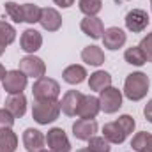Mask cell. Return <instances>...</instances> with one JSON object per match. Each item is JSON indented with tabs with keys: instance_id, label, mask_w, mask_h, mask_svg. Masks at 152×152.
I'll return each mask as SVG.
<instances>
[{
	"instance_id": "cell-30",
	"label": "cell",
	"mask_w": 152,
	"mask_h": 152,
	"mask_svg": "<svg viewBox=\"0 0 152 152\" xmlns=\"http://www.w3.org/2000/svg\"><path fill=\"white\" fill-rule=\"evenodd\" d=\"M151 133H147V131H142V133H136L134 136H133V140H131V147H133V151L140 152L145 145H147V142L151 140Z\"/></svg>"
},
{
	"instance_id": "cell-29",
	"label": "cell",
	"mask_w": 152,
	"mask_h": 152,
	"mask_svg": "<svg viewBox=\"0 0 152 152\" xmlns=\"http://www.w3.org/2000/svg\"><path fill=\"white\" fill-rule=\"evenodd\" d=\"M115 122H117V126H118L126 134H131V133L134 131V127H136V122H134V118H133L131 115H120Z\"/></svg>"
},
{
	"instance_id": "cell-13",
	"label": "cell",
	"mask_w": 152,
	"mask_h": 152,
	"mask_svg": "<svg viewBox=\"0 0 152 152\" xmlns=\"http://www.w3.org/2000/svg\"><path fill=\"white\" fill-rule=\"evenodd\" d=\"M44 143H46V138L42 136L41 131L34 129V127L25 129V133H23V145H25L27 152H41L44 149Z\"/></svg>"
},
{
	"instance_id": "cell-35",
	"label": "cell",
	"mask_w": 152,
	"mask_h": 152,
	"mask_svg": "<svg viewBox=\"0 0 152 152\" xmlns=\"http://www.w3.org/2000/svg\"><path fill=\"white\" fill-rule=\"evenodd\" d=\"M140 152H152V136H151V140L147 142V145H145V147H143Z\"/></svg>"
},
{
	"instance_id": "cell-18",
	"label": "cell",
	"mask_w": 152,
	"mask_h": 152,
	"mask_svg": "<svg viewBox=\"0 0 152 152\" xmlns=\"http://www.w3.org/2000/svg\"><path fill=\"white\" fill-rule=\"evenodd\" d=\"M81 60L88 66H94V67H99L101 64H104V53L99 46H85L83 51H81Z\"/></svg>"
},
{
	"instance_id": "cell-31",
	"label": "cell",
	"mask_w": 152,
	"mask_h": 152,
	"mask_svg": "<svg viewBox=\"0 0 152 152\" xmlns=\"http://www.w3.org/2000/svg\"><path fill=\"white\" fill-rule=\"evenodd\" d=\"M140 50L143 51V55H145V58H147V62H152V32L151 34H147L145 37L140 41Z\"/></svg>"
},
{
	"instance_id": "cell-39",
	"label": "cell",
	"mask_w": 152,
	"mask_h": 152,
	"mask_svg": "<svg viewBox=\"0 0 152 152\" xmlns=\"http://www.w3.org/2000/svg\"><path fill=\"white\" fill-rule=\"evenodd\" d=\"M151 7H152V0H151Z\"/></svg>"
},
{
	"instance_id": "cell-36",
	"label": "cell",
	"mask_w": 152,
	"mask_h": 152,
	"mask_svg": "<svg viewBox=\"0 0 152 152\" xmlns=\"http://www.w3.org/2000/svg\"><path fill=\"white\" fill-rule=\"evenodd\" d=\"M5 75H7V73H5V69H4V66L0 64V81L4 80V76H5Z\"/></svg>"
},
{
	"instance_id": "cell-27",
	"label": "cell",
	"mask_w": 152,
	"mask_h": 152,
	"mask_svg": "<svg viewBox=\"0 0 152 152\" xmlns=\"http://www.w3.org/2000/svg\"><path fill=\"white\" fill-rule=\"evenodd\" d=\"M90 152H110L112 147H110V142L104 138V136H92L88 140V147H87Z\"/></svg>"
},
{
	"instance_id": "cell-9",
	"label": "cell",
	"mask_w": 152,
	"mask_h": 152,
	"mask_svg": "<svg viewBox=\"0 0 152 152\" xmlns=\"http://www.w3.org/2000/svg\"><path fill=\"white\" fill-rule=\"evenodd\" d=\"M97 133V122L94 118H78L73 124V134L78 140L88 142Z\"/></svg>"
},
{
	"instance_id": "cell-2",
	"label": "cell",
	"mask_w": 152,
	"mask_h": 152,
	"mask_svg": "<svg viewBox=\"0 0 152 152\" xmlns=\"http://www.w3.org/2000/svg\"><path fill=\"white\" fill-rule=\"evenodd\" d=\"M149 87H151V80L145 73H131L126 78V83H124V96L129 99V101H140L147 96L149 92Z\"/></svg>"
},
{
	"instance_id": "cell-17",
	"label": "cell",
	"mask_w": 152,
	"mask_h": 152,
	"mask_svg": "<svg viewBox=\"0 0 152 152\" xmlns=\"http://www.w3.org/2000/svg\"><path fill=\"white\" fill-rule=\"evenodd\" d=\"M83 94L78 92V90H69L64 94L62 101H60V110L67 117H75L76 112H78V106H80V101H81Z\"/></svg>"
},
{
	"instance_id": "cell-24",
	"label": "cell",
	"mask_w": 152,
	"mask_h": 152,
	"mask_svg": "<svg viewBox=\"0 0 152 152\" xmlns=\"http://www.w3.org/2000/svg\"><path fill=\"white\" fill-rule=\"evenodd\" d=\"M124 58H126L127 64H131V66H138V67L143 66V64L147 62V58H145L143 51L140 50V46H131V48H127L126 53H124Z\"/></svg>"
},
{
	"instance_id": "cell-38",
	"label": "cell",
	"mask_w": 152,
	"mask_h": 152,
	"mask_svg": "<svg viewBox=\"0 0 152 152\" xmlns=\"http://www.w3.org/2000/svg\"><path fill=\"white\" fill-rule=\"evenodd\" d=\"M41 152H51V151H50V149H48V151H46V149H42V151H41Z\"/></svg>"
},
{
	"instance_id": "cell-12",
	"label": "cell",
	"mask_w": 152,
	"mask_h": 152,
	"mask_svg": "<svg viewBox=\"0 0 152 152\" xmlns=\"http://www.w3.org/2000/svg\"><path fill=\"white\" fill-rule=\"evenodd\" d=\"M99 112H101L99 99L94 97V96H83L81 101H80V106H78L76 115L80 118H96Z\"/></svg>"
},
{
	"instance_id": "cell-15",
	"label": "cell",
	"mask_w": 152,
	"mask_h": 152,
	"mask_svg": "<svg viewBox=\"0 0 152 152\" xmlns=\"http://www.w3.org/2000/svg\"><path fill=\"white\" fill-rule=\"evenodd\" d=\"M80 28L85 36H88L92 39H99L104 34V25L97 16H85L80 23Z\"/></svg>"
},
{
	"instance_id": "cell-34",
	"label": "cell",
	"mask_w": 152,
	"mask_h": 152,
	"mask_svg": "<svg viewBox=\"0 0 152 152\" xmlns=\"http://www.w3.org/2000/svg\"><path fill=\"white\" fill-rule=\"evenodd\" d=\"M58 7H62V9H67V7H71L73 4H75V0H53Z\"/></svg>"
},
{
	"instance_id": "cell-21",
	"label": "cell",
	"mask_w": 152,
	"mask_h": 152,
	"mask_svg": "<svg viewBox=\"0 0 152 152\" xmlns=\"http://www.w3.org/2000/svg\"><path fill=\"white\" fill-rule=\"evenodd\" d=\"M62 78H64V81L69 83V85H80L81 81H85L87 71H85L83 66H76V64H73V66H69V67L64 69Z\"/></svg>"
},
{
	"instance_id": "cell-4",
	"label": "cell",
	"mask_w": 152,
	"mask_h": 152,
	"mask_svg": "<svg viewBox=\"0 0 152 152\" xmlns=\"http://www.w3.org/2000/svg\"><path fill=\"white\" fill-rule=\"evenodd\" d=\"M99 104L104 113H115L122 106V92L115 87H108L99 92Z\"/></svg>"
},
{
	"instance_id": "cell-8",
	"label": "cell",
	"mask_w": 152,
	"mask_h": 152,
	"mask_svg": "<svg viewBox=\"0 0 152 152\" xmlns=\"http://www.w3.org/2000/svg\"><path fill=\"white\" fill-rule=\"evenodd\" d=\"M20 71L25 73L28 78H41L46 73V66L39 57L27 55V57H23L20 60Z\"/></svg>"
},
{
	"instance_id": "cell-16",
	"label": "cell",
	"mask_w": 152,
	"mask_h": 152,
	"mask_svg": "<svg viewBox=\"0 0 152 152\" xmlns=\"http://www.w3.org/2000/svg\"><path fill=\"white\" fill-rule=\"evenodd\" d=\"M5 110L12 115L14 118L23 117L27 112V97L23 96V92L20 94H9V97L5 99Z\"/></svg>"
},
{
	"instance_id": "cell-19",
	"label": "cell",
	"mask_w": 152,
	"mask_h": 152,
	"mask_svg": "<svg viewBox=\"0 0 152 152\" xmlns=\"http://www.w3.org/2000/svg\"><path fill=\"white\" fill-rule=\"evenodd\" d=\"M88 87L94 92H101L108 87H112V75L108 71H96L88 78Z\"/></svg>"
},
{
	"instance_id": "cell-32",
	"label": "cell",
	"mask_w": 152,
	"mask_h": 152,
	"mask_svg": "<svg viewBox=\"0 0 152 152\" xmlns=\"http://www.w3.org/2000/svg\"><path fill=\"white\" fill-rule=\"evenodd\" d=\"M14 126V117L9 113L5 108L0 110V131L2 129H11Z\"/></svg>"
},
{
	"instance_id": "cell-20",
	"label": "cell",
	"mask_w": 152,
	"mask_h": 152,
	"mask_svg": "<svg viewBox=\"0 0 152 152\" xmlns=\"http://www.w3.org/2000/svg\"><path fill=\"white\" fill-rule=\"evenodd\" d=\"M103 136H104L110 143H115V145L124 143V140L127 138V134L117 126V122H108V124L103 126Z\"/></svg>"
},
{
	"instance_id": "cell-1",
	"label": "cell",
	"mask_w": 152,
	"mask_h": 152,
	"mask_svg": "<svg viewBox=\"0 0 152 152\" xmlns=\"http://www.w3.org/2000/svg\"><path fill=\"white\" fill-rule=\"evenodd\" d=\"M58 115H60V101L57 99H36L32 104V117L41 126L55 122Z\"/></svg>"
},
{
	"instance_id": "cell-7",
	"label": "cell",
	"mask_w": 152,
	"mask_h": 152,
	"mask_svg": "<svg viewBox=\"0 0 152 152\" xmlns=\"http://www.w3.org/2000/svg\"><path fill=\"white\" fill-rule=\"evenodd\" d=\"M27 78L28 76L25 75V73H21L20 69L7 71V75L4 76V80H2L4 90L9 92V94H20V92H23L25 87H27Z\"/></svg>"
},
{
	"instance_id": "cell-3",
	"label": "cell",
	"mask_w": 152,
	"mask_h": 152,
	"mask_svg": "<svg viewBox=\"0 0 152 152\" xmlns=\"http://www.w3.org/2000/svg\"><path fill=\"white\" fill-rule=\"evenodd\" d=\"M32 94L34 99H57L60 94V85L53 78L41 76L32 87Z\"/></svg>"
},
{
	"instance_id": "cell-5",
	"label": "cell",
	"mask_w": 152,
	"mask_h": 152,
	"mask_svg": "<svg viewBox=\"0 0 152 152\" xmlns=\"http://www.w3.org/2000/svg\"><path fill=\"white\" fill-rule=\"evenodd\" d=\"M46 138V145L51 152H71V143L69 138L66 134V131L62 127H53L48 131Z\"/></svg>"
},
{
	"instance_id": "cell-26",
	"label": "cell",
	"mask_w": 152,
	"mask_h": 152,
	"mask_svg": "<svg viewBox=\"0 0 152 152\" xmlns=\"http://www.w3.org/2000/svg\"><path fill=\"white\" fill-rule=\"evenodd\" d=\"M78 5H80V11L85 16H97V12L103 9L101 0H80Z\"/></svg>"
},
{
	"instance_id": "cell-37",
	"label": "cell",
	"mask_w": 152,
	"mask_h": 152,
	"mask_svg": "<svg viewBox=\"0 0 152 152\" xmlns=\"http://www.w3.org/2000/svg\"><path fill=\"white\" fill-rule=\"evenodd\" d=\"M76 152H90L88 149H80V151H76Z\"/></svg>"
},
{
	"instance_id": "cell-23",
	"label": "cell",
	"mask_w": 152,
	"mask_h": 152,
	"mask_svg": "<svg viewBox=\"0 0 152 152\" xmlns=\"http://www.w3.org/2000/svg\"><path fill=\"white\" fill-rule=\"evenodd\" d=\"M18 147V136L11 129L0 131V152H14Z\"/></svg>"
},
{
	"instance_id": "cell-6",
	"label": "cell",
	"mask_w": 152,
	"mask_h": 152,
	"mask_svg": "<svg viewBox=\"0 0 152 152\" xmlns=\"http://www.w3.org/2000/svg\"><path fill=\"white\" fill-rule=\"evenodd\" d=\"M126 28L129 30V32H133V34H140V32H143L147 27H149V23H151V20H149V14L143 11V9H133V11H129L127 14H126Z\"/></svg>"
},
{
	"instance_id": "cell-10",
	"label": "cell",
	"mask_w": 152,
	"mask_h": 152,
	"mask_svg": "<svg viewBox=\"0 0 152 152\" xmlns=\"http://www.w3.org/2000/svg\"><path fill=\"white\" fill-rule=\"evenodd\" d=\"M103 44H104V48H108V50H118V48H122L124 44H126V32L122 30V28H118V27H110V28H106L104 30V34H103Z\"/></svg>"
},
{
	"instance_id": "cell-14",
	"label": "cell",
	"mask_w": 152,
	"mask_h": 152,
	"mask_svg": "<svg viewBox=\"0 0 152 152\" xmlns=\"http://www.w3.org/2000/svg\"><path fill=\"white\" fill-rule=\"evenodd\" d=\"M20 46H21L23 51L34 55L39 48L42 46V36L39 34L37 30H34V28H27L21 34V37H20Z\"/></svg>"
},
{
	"instance_id": "cell-11",
	"label": "cell",
	"mask_w": 152,
	"mask_h": 152,
	"mask_svg": "<svg viewBox=\"0 0 152 152\" xmlns=\"http://www.w3.org/2000/svg\"><path fill=\"white\" fill-rule=\"evenodd\" d=\"M39 23L44 30L48 32H57L62 27V16L58 14V11H55L53 7H44L41 9V18Z\"/></svg>"
},
{
	"instance_id": "cell-25",
	"label": "cell",
	"mask_w": 152,
	"mask_h": 152,
	"mask_svg": "<svg viewBox=\"0 0 152 152\" xmlns=\"http://www.w3.org/2000/svg\"><path fill=\"white\" fill-rule=\"evenodd\" d=\"M21 14L25 23H39L41 18V7L36 4H21Z\"/></svg>"
},
{
	"instance_id": "cell-33",
	"label": "cell",
	"mask_w": 152,
	"mask_h": 152,
	"mask_svg": "<svg viewBox=\"0 0 152 152\" xmlns=\"http://www.w3.org/2000/svg\"><path fill=\"white\" fill-rule=\"evenodd\" d=\"M143 115H145V118L152 124V99L145 104V108H143Z\"/></svg>"
},
{
	"instance_id": "cell-28",
	"label": "cell",
	"mask_w": 152,
	"mask_h": 152,
	"mask_svg": "<svg viewBox=\"0 0 152 152\" xmlns=\"http://www.w3.org/2000/svg\"><path fill=\"white\" fill-rule=\"evenodd\" d=\"M5 12L14 23H23V14H21V5L16 2H5Z\"/></svg>"
},
{
	"instance_id": "cell-22",
	"label": "cell",
	"mask_w": 152,
	"mask_h": 152,
	"mask_svg": "<svg viewBox=\"0 0 152 152\" xmlns=\"http://www.w3.org/2000/svg\"><path fill=\"white\" fill-rule=\"evenodd\" d=\"M14 39H16V30H14V27L9 25V23L4 21V20H0V57L5 53V48H7L11 42H14Z\"/></svg>"
}]
</instances>
